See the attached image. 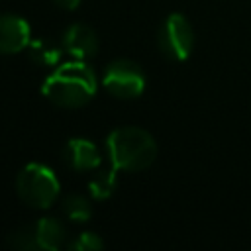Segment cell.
Listing matches in <instances>:
<instances>
[{
    "label": "cell",
    "instance_id": "6da1fadb",
    "mask_svg": "<svg viewBox=\"0 0 251 251\" xmlns=\"http://www.w3.org/2000/svg\"><path fill=\"white\" fill-rule=\"evenodd\" d=\"M96 75L86 61H69L59 65L43 82L41 92L61 108H80L96 94Z\"/></svg>",
    "mask_w": 251,
    "mask_h": 251
},
{
    "label": "cell",
    "instance_id": "7a4b0ae2",
    "mask_svg": "<svg viewBox=\"0 0 251 251\" xmlns=\"http://www.w3.org/2000/svg\"><path fill=\"white\" fill-rule=\"evenodd\" d=\"M108 155L116 171H143L157 157V143L153 135L141 127H118L106 139Z\"/></svg>",
    "mask_w": 251,
    "mask_h": 251
},
{
    "label": "cell",
    "instance_id": "3957f363",
    "mask_svg": "<svg viewBox=\"0 0 251 251\" xmlns=\"http://www.w3.org/2000/svg\"><path fill=\"white\" fill-rule=\"evenodd\" d=\"M59 180L55 173L41 165L29 163L16 176V192L24 204L35 210H47L59 198Z\"/></svg>",
    "mask_w": 251,
    "mask_h": 251
},
{
    "label": "cell",
    "instance_id": "277c9868",
    "mask_svg": "<svg viewBox=\"0 0 251 251\" xmlns=\"http://www.w3.org/2000/svg\"><path fill=\"white\" fill-rule=\"evenodd\" d=\"M159 47L163 55L171 61L188 59L194 47V31L190 22L182 14L175 12L163 22L159 31Z\"/></svg>",
    "mask_w": 251,
    "mask_h": 251
},
{
    "label": "cell",
    "instance_id": "5b68a950",
    "mask_svg": "<svg viewBox=\"0 0 251 251\" xmlns=\"http://www.w3.org/2000/svg\"><path fill=\"white\" fill-rule=\"evenodd\" d=\"M102 84L116 98H137L145 90V75L133 61L116 59L106 67Z\"/></svg>",
    "mask_w": 251,
    "mask_h": 251
},
{
    "label": "cell",
    "instance_id": "8992f818",
    "mask_svg": "<svg viewBox=\"0 0 251 251\" xmlns=\"http://www.w3.org/2000/svg\"><path fill=\"white\" fill-rule=\"evenodd\" d=\"M31 37L29 24L16 14L0 16V55H14L27 49Z\"/></svg>",
    "mask_w": 251,
    "mask_h": 251
},
{
    "label": "cell",
    "instance_id": "52a82bcc",
    "mask_svg": "<svg viewBox=\"0 0 251 251\" xmlns=\"http://www.w3.org/2000/svg\"><path fill=\"white\" fill-rule=\"evenodd\" d=\"M61 43L65 47V53H69L73 59H78V61H88L98 51V37L94 29L80 22L71 24L65 29Z\"/></svg>",
    "mask_w": 251,
    "mask_h": 251
},
{
    "label": "cell",
    "instance_id": "ba28073f",
    "mask_svg": "<svg viewBox=\"0 0 251 251\" xmlns=\"http://www.w3.org/2000/svg\"><path fill=\"white\" fill-rule=\"evenodd\" d=\"M63 155L69 167L75 171H94L102 163L98 147L90 139H82V137L69 139L63 149Z\"/></svg>",
    "mask_w": 251,
    "mask_h": 251
},
{
    "label": "cell",
    "instance_id": "9c48e42d",
    "mask_svg": "<svg viewBox=\"0 0 251 251\" xmlns=\"http://www.w3.org/2000/svg\"><path fill=\"white\" fill-rule=\"evenodd\" d=\"M35 239L39 249L57 251L65 241V226L57 218H39L35 222Z\"/></svg>",
    "mask_w": 251,
    "mask_h": 251
},
{
    "label": "cell",
    "instance_id": "30bf717a",
    "mask_svg": "<svg viewBox=\"0 0 251 251\" xmlns=\"http://www.w3.org/2000/svg\"><path fill=\"white\" fill-rule=\"evenodd\" d=\"M29 49V57L37 63V65H57L63 57V43L57 45L53 39H35V41H29L27 45Z\"/></svg>",
    "mask_w": 251,
    "mask_h": 251
},
{
    "label": "cell",
    "instance_id": "8fae6325",
    "mask_svg": "<svg viewBox=\"0 0 251 251\" xmlns=\"http://www.w3.org/2000/svg\"><path fill=\"white\" fill-rule=\"evenodd\" d=\"M61 208H63V214L71 222H88L92 218V204H90V200L86 196H82V194H76V192L67 194L63 198Z\"/></svg>",
    "mask_w": 251,
    "mask_h": 251
},
{
    "label": "cell",
    "instance_id": "7c38bea8",
    "mask_svg": "<svg viewBox=\"0 0 251 251\" xmlns=\"http://www.w3.org/2000/svg\"><path fill=\"white\" fill-rule=\"evenodd\" d=\"M116 169L112 167V171H104V173H98L90 182H88V188H90V194L96 198V200H104L108 198L114 188H116Z\"/></svg>",
    "mask_w": 251,
    "mask_h": 251
},
{
    "label": "cell",
    "instance_id": "4fadbf2b",
    "mask_svg": "<svg viewBox=\"0 0 251 251\" xmlns=\"http://www.w3.org/2000/svg\"><path fill=\"white\" fill-rule=\"evenodd\" d=\"M10 245L16 249H39L37 247V239H35V224L33 226H24L20 229H16L10 235Z\"/></svg>",
    "mask_w": 251,
    "mask_h": 251
},
{
    "label": "cell",
    "instance_id": "5bb4252c",
    "mask_svg": "<svg viewBox=\"0 0 251 251\" xmlns=\"http://www.w3.org/2000/svg\"><path fill=\"white\" fill-rule=\"evenodd\" d=\"M102 247H104V241L94 231H82V233H78L69 243V249L71 251H100Z\"/></svg>",
    "mask_w": 251,
    "mask_h": 251
},
{
    "label": "cell",
    "instance_id": "9a60e30c",
    "mask_svg": "<svg viewBox=\"0 0 251 251\" xmlns=\"http://www.w3.org/2000/svg\"><path fill=\"white\" fill-rule=\"evenodd\" d=\"M59 8H63V10H75V8H78V4H80V0H53Z\"/></svg>",
    "mask_w": 251,
    "mask_h": 251
}]
</instances>
